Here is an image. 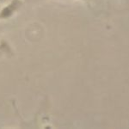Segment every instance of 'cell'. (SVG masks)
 <instances>
[{
	"mask_svg": "<svg viewBox=\"0 0 129 129\" xmlns=\"http://www.w3.org/2000/svg\"><path fill=\"white\" fill-rule=\"evenodd\" d=\"M18 4L19 3H18L16 0L14 1L13 3H11L9 6H7V7L3 10V11L1 12V15L0 16H1L2 17H8V16H10L12 13H13L14 10L16 9Z\"/></svg>",
	"mask_w": 129,
	"mask_h": 129,
	"instance_id": "1",
	"label": "cell"
},
{
	"mask_svg": "<svg viewBox=\"0 0 129 129\" xmlns=\"http://www.w3.org/2000/svg\"><path fill=\"white\" fill-rule=\"evenodd\" d=\"M1 1H4V0H1Z\"/></svg>",
	"mask_w": 129,
	"mask_h": 129,
	"instance_id": "2",
	"label": "cell"
}]
</instances>
